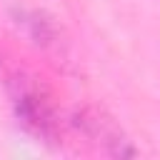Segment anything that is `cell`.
Listing matches in <instances>:
<instances>
[{
  "label": "cell",
  "mask_w": 160,
  "mask_h": 160,
  "mask_svg": "<svg viewBox=\"0 0 160 160\" xmlns=\"http://www.w3.org/2000/svg\"><path fill=\"white\" fill-rule=\"evenodd\" d=\"M18 22L25 28L28 38H30L35 45L50 48V45L58 42V28H55V22H52L48 15L38 12V10H22Z\"/></svg>",
  "instance_id": "cell-3"
},
{
  "label": "cell",
  "mask_w": 160,
  "mask_h": 160,
  "mask_svg": "<svg viewBox=\"0 0 160 160\" xmlns=\"http://www.w3.org/2000/svg\"><path fill=\"white\" fill-rule=\"evenodd\" d=\"M12 110L18 122L32 132L40 140H58L60 138V115L52 105V100L42 92V88H38L35 82L20 78L12 82Z\"/></svg>",
  "instance_id": "cell-1"
},
{
  "label": "cell",
  "mask_w": 160,
  "mask_h": 160,
  "mask_svg": "<svg viewBox=\"0 0 160 160\" xmlns=\"http://www.w3.org/2000/svg\"><path fill=\"white\" fill-rule=\"evenodd\" d=\"M70 125L98 150H102L105 155L112 158H130L138 155V148L132 145V140L125 135V130L118 125V120L98 108V105H82L75 108L70 115Z\"/></svg>",
  "instance_id": "cell-2"
}]
</instances>
